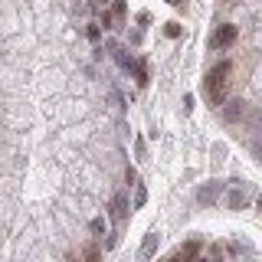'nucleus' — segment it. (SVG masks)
<instances>
[{
  "label": "nucleus",
  "mask_w": 262,
  "mask_h": 262,
  "mask_svg": "<svg viewBox=\"0 0 262 262\" xmlns=\"http://www.w3.org/2000/svg\"><path fill=\"white\" fill-rule=\"evenodd\" d=\"M229 76H233V62L223 59V62H216V66H213V69L207 72V79H203V95H207V102H210V105H216V108L226 102Z\"/></svg>",
  "instance_id": "nucleus-1"
},
{
  "label": "nucleus",
  "mask_w": 262,
  "mask_h": 262,
  "mask_svg": "<svg viewBox=\"0 0 262 262\" xmlns=\"http://www.w3.org/2000/svg\"><path fill=\"white\" fill-rule=\"evenodd\" d=\"M233 43H236V27H233V23H223V27L213 30L210 49H226V46H233Z\"/></svg>",
  "instance_id": "nucleus-2"
},
{
  "label": "nucleus",
  "mask_w": 262,
  "mask_h": 262,
  "mask_svg": "<svg viewBox=\"0 0 262 262\" xmlns=\"http://www.w3.org/2000/svg\"><path fill=\"white\" fill-rule=\"evenodd\" d=\"M112 220H115V223H125V220H128V200H125V193H115V200H112Z\"/></svg>",
  "instance_id": "nucleus-3"
},
{
  "label": "nucleus",
  "mask_w": 262,
  "mask_h": 262,
  "mask_svg": "<svg viewBox=\"0 0 262 262\" xmlns=\"http://www.w3.org/2000/svg\"><path fill=\"white\" fill-rule=\"evenodd\" d=\"M243 102H239V98H236V102H223V118L229 121V125H233V121H239L243 118Z\"/></svg>",
  "instance_id": "nucleus-4"
},
{
  "label": "nucleus",
  "mask_w": 262,
  "mask_h": 262,
  "mask_svg": "<svg viewBox=\"0 0 262 262\" xmlns=\"http://www.w3.org/2000/svg\"><path fill=\"white\" fill-rule=\"evenodd\" d=\"M193 259H200V243H187V246H180V252H177V262H193Z\"/></svg>",
  "instance_id": "nucleus-5"
},
{
  "label": "nucleus",
  "mask_w": 262,
  "mask_h": 262,
  "mask_svg": "<svg viewBox=\"0 0 262 262\" xmlns=\"http://www.w3.org/2000/svg\"><path fill=\"white\" fill-rule=\"evenodd\" d=\"M82 262H102V249H98V243H89V246H85Z\"/></svg>",
  "instance_id": "nucleus-6"
},
{
  "label": "nucleus",
  "mask_w": 262,
  "mask_h": 262,
  "mask_svg": "<svg viewBox=\"0 0 262 262\" xmlns=\"http://www.w3.org/2000/svg\"><path fill=\"white\" fill-rule=\"evenodd\" d=\"M112 20L115 23H121V20H125V13H128V7H125V0H112Z\"/></svg>",
  "instance_id": "nucleus-7"
},
{
  "label": "nucleus",
  "mask_w": 262,
  "mask_h": 262,
  "mask_svg": "<svg viewBox=\"0 0 262 262\" xmlns=\"http://www.w3.org/2000/svg\"><path fill=\"white\" fill-rule=\"evenodd\" d=\"M164 36H167V39H177L180 36V23H174V20L164 23Z\"/></svg>",
  "instance_id": "nucleus-8"
},
{
  "label": "nucleus",
  "mask_w": 262,
  "mask_h": 262,
  "mask_svg": "<svg viewBox=\"0 0 262 262\" xmlns=\"http://www.w3.org/2000/svg\"><path fill=\"white\" fill-rule=\"evenodd\" d=\"M243 203H246V196H243L239 190H233V193H229V207H233V210H236V207H243Z\"/></svg>",
  "instance_id": "nucleus-9"
},
{
  "label": "nucleus",
  "mask_w": 262,
  "mask_h": 262,
  "mask_svg": "<svg viewBox=\"0 0 262 262\" xmlns=\"http://www.w3.org/2000/svg\"><path fill=\"white\" fill-rule=\"evenodd\" d=\"M213 196H216V187H203V190H200V200H203V203L213 200Z\"/></svg>",
  "instance_id": "nucleus-10"
},
{
  "label": "nucleus",
  "mask_w": 262,
  "mask_h": 262,
  "mask_svg": "<svg viewBox=\"0 0 262 262\" xmlns=\"http://www.w3.org/2000/svg\"><path fill=\"white\" fill-rule=\"evenodd\" d=\"M154 243H158V239H154V236H151V239L144 243V249H141V256H144V259H147V256H151V252H154Z\"/></svg>",
  "instance_id": "nucleus-11"
},
{
  "label": "nucleus",
  "mask_w": 262,
  "mask_h": 262,
  "mask_svg": "<svg viewBox=\"0 0 262 262\" xmlns=\"http://www.w3.org/2000/svg\"><path fill=\"white\" fill-rule=\"evenodd\" d=\"M92 233H95V236L105 233V220H92Z\"/></svg>",
  "instance_id": "nucleus-12"
},
{
  "label": "nucleus",
  "mask_w": 262,
  "mask_h": 262,
  "mask_svg": "<svg viewBox=\"0 0 262 262\" xmlns=\"http://www.w3.org/2000/svg\"><path fill=\"white\" fill-rule=\"evenodd\" d=\"M147 200V193H144V187H138V196H135V207H141V203Z\"/></svg>",
  "instance_id": "nucleus-13"
},
{
  "label": "nucleus",
  "mask_w": 262,
  "mask_h": 262,
  "mask_svg": "<svg viewBox=\"0 0 262 262\" xmlns=\"http://www.w3.org/2000/svg\"><path fill=\"white\" fill-rule=\"evenodd\" d=\"M167 4H170V7H184V0H167Z\"/></svg>",
  "instance_id": "nucleus-14"
},
{
  "label": "nucleus",
  "mask_w": 262,
  "mask_h": 262,
  "mask_svg": "<svg viewBox=\"0 0 262 262\" xmlns=\"http://www.w3.org/2000/svg\"><path fill=\"white\" fill-rule=\"evenodd\" d=\"M98 4H112V0H98Z\"/></svg>",
  "instance_id": "nucleus-15"
},
{
  "label": "nucleus",
  "mask_w": 262,
  "mask_h": 262,
  "mask_svg": "<svg viewBox=\"0 0 262 262\" xmlns=\"http://www.w3.org/2000/svg\"><path fill=\"white\" fill-rule=\"evenodd\" d=\"M193 262H207V259H193Z\"/></svg>",
  "instance_id": "nucleus-16"
}]
</instances>
